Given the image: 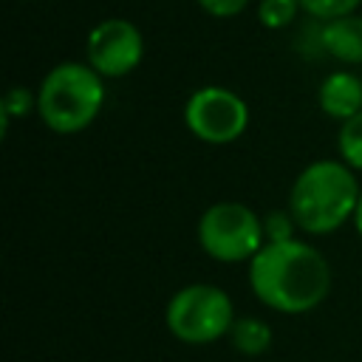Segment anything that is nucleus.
Masks as SVG:
<instances>
[{"label":"nucleus","instance_id":"9d476101","mask_svg":"<svg viewBox=\"0 0 362 362\" xmlns=\"http://www.w3.org/2000/svg\"><path fill=\"white\" fill-rule=\"evenodd\" d=\"M229 339H232V345H235L238 354H243V356H260L272 345V328L260 317H240V320H235V325L229 331Z\"/></svg>","mask_w":362,"mask_h":362},{"label":"nucleus","instance_id":"f03ea898","mask_svg":"<svg viewBox=\"0 0 362 362\" xmlns=\"http://www.w3.org/2000/svg\"><path fill=\"white\" fill-rule=\"evenodd\" d=\"M359 181L345 161H311L291 184L288 212L297 229L308 235H328L354 218L359 204Z\"/></svg>","mask_w":362,"mask_h":362},{"label":"nucleus","instance_id":"0eeeda50","mask_svg":"<svg viewBox=\"0 0 362 362\" xmlns=\"http://www.w3.org/2000/svg\"><path fill=\"white\" fill-rule=\"evenodd\" d=\"M144 54V40L136 23L124 17H110L102 20L99 25L90 28L88 42H85V57L88 65L102 76V79H119L130 74Z\"/></svg>","mask_w":362,"mask_h":362},{"label":"nucleus","instance_id":"20e7f679","mask_svg":"<svg viewBox=\"0 0 362 362\" xmlns=\"http://www.w3.org/2000/svg\"><path fill=\"white\" fill-rule=\"evenodd\" d=\"M235 325L232 300L223 288L209 283H189L167 303V328L187 345H206L226 337Z\"/></svg>","mask_w":362,"mask_h":362},{"label":"nucleus","instance_id":"39448f33","mask_svg":"<svg viewBox=\"0 0 362 362\" xmlns=\"http://www.w3.org/2000/svg\"><path fill=\"white\" fill-rule=\"evenodd\" d=\"M198 243L212 260L221 263L252 260L266 243L263 218L238 201L212 204L198 221Z\"/></svg>","mask_w":362,"mask_h":362},{"label":"nucleus","instance_id":"6e6552de","mask_svg":"<svg viewBox=\"0 0 362 362\" xmlns=\"http://www.w3.org/2000/svg\"><path fill=\"white\" fill-rule=\"evenodd\" d=\"M317 105L325 116L337 122H348L362 110V76L351 71L328 74L317 90Z\"/></svg>","mask_w":362,"mask_h":362},{"label":"nucleus","instance_id":"9b49d317","mask_svg":"<svg viewBox=\"0 0 362 362\" xmlns=\"http://www.w3.org/2000/svg\"><path fill=\"white\" fill-rule=\"evenodd\" d=\"M337 147H339V161H345L351 170H362V110L339 124Z\"/></svg>","mask_w":362,"mask_h":362},{"label":"nucleus","instance_id":"423d86ee","mask_svg":"<svg viewBox=\"0 0 362 362\" xmlns=\"http://www.w3.org/2000/svg\"><path fill=\"white\" fill-rule=\"evenodd\" d=\"M184 122L195 139L206 144H229L249 127V107L235 90L206 85L187 99Z\"/></svg>","mask_w":362,"mask_h":362},{"label":"nucleus","instance_id":"2eb2a0df","mask_svg":"<svg viewBox=\"0 0 362 362\" xmlns=\"http://www.w3.org/2000/svg\"><path fill=\"white\" fill-rule=\"evenodd\" d=\"M31 107H37V93H31V90H25V88H11L8 93H6V99L0 102V110H3V133H6V122L11 119V116H23V113H28Z\"/></svg>","mask_w":362,"mask_h":362},{"label":"nucleus","instance_id":"1a4fd4ad","mask_svg":"<svg viewBox=\"0 0 362 362\" xmlns=\"http://www.w3.org/2000/svg\"><path fill=\"white\" fill-rule=\"evenodd\" d=\"M320 45L328 57L345 65H362V17L348 14V17L322 23Z\"/></svg>","mask_w":362,"mask_h":362},{"label":"nucleus","instance_id":"f257e3e1","mask_svg":"<svg viewBox=\"0 0 362 362\" xmlns=\"http://www.w3.org/2000/svg\"><path fill=\"white\" fill-rule=\"evenodd\" d=\"M249 286L255 297L280 314L314 311L331 288L325 257L305 240L263 243L249 260Z\"/></svg>","mask_w":362,"mask_h":362},{"label":"nucleus","instance_id":"ddd939ff","mask_svg":"<svg viewBox=\"0 0 362 362\" xmlns=\"http://www.w3.org/2000/svg\"><path fill=\"white\" fill-rule=\"evenodd\" d=\"M297 3H300V8L305 14L328 23V20H339V17L354 14L362 0H297Z\"/></svg>","mask_w":362,"mask_h":362},{"label":"nucleus","instance_id":"4468645a","mask_svg":"<svg viewBox=\"0 0 362 362\" xmlns=\"http://www.w3.org/2000/svg\"><path fill=\"white\" fill-rule=\"evenodd\" d=\"M294 218L288 209H274L263 218V238L266 243H283V240H294Z\"/></svg>","mask_w":362,"mask_h":362},{"label":"nucleus","instance_id":"f8f14e48","mask_svg":"<svg viewBox=\"0 0 362 362\" xmlns=\"http://www.w3.org/2000/svg\"><path fill=\"white\" fill-rule=\"evenodd\" d=\"M297 8H300L297 0H260L257 20L266 28H286L297 17Z\"/></svg>","mask_w":362,"mask_h":362},{"label":"nucleus","instance_id":"7ed1b4c3","mask_svg":"<svg viewBox=\"0 0 362 362\" xmlns=\"http://www.w3.org/2000/svg\"><path fill=\"white\" fill-rule=\"evenodd\" d=\"M105 105V82L88 62H59L37 88V113L48 130L74 136L93 124Z\"/></svg>","mask_w":362,"mask_h":362},{"label":"nucleus","instance_id":"f3484780","mask_svg":"<svg viewBox=\"0 0 362 362\" xmlns=\"http://www.w3.org/2000/svg\"><path fill=\"white\" fill-rule=\"evenodd\" d=\"M354 226H356V232L362 235V195H359V204H356V209H354Z\"/></svg>","mask_w":362,"mask_h":362},{"label":"nucleus","instance_id":"dca6fc26","mask_svg":"<svg viewBox=\"0 0 362 362\" xmlns=\"http://www.w3.org/2000/svg\"><path fill=\"white\" fill-rule=\"evenodd\" d=\"M198 6L212 17H235L249 6V0H198Z\"/></svg>","mask_w":362,"mask_h":362}]
</instances>
